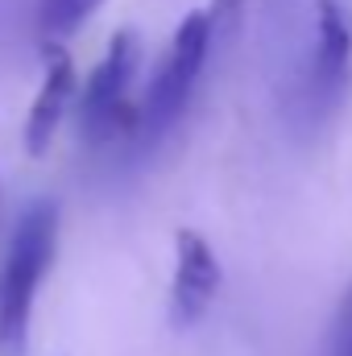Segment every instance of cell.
I'll return each mask as SVG.
<instances>
[{
  "label": "cell",
  "instance_id": "obj_7",
  "mask_svg": "<svg viewBox=\"0 0 352 356\" xmlns=\"http://www.w3.org/2000/svg\"><path fill=\"white\" fill-rule=\"evenodd\" d=\"M99 4H104V0H42V4H38L42 42H46V46H58L63 38H71V33L88 21Z\"/></svg>",
  "mask_w": 352,
  "mask_h": 356
},
{
  "label": "cell",
  "instance_id": "obj_2",
  "mask_svg": "<svg viewBox=\"0 0 352 356\" xmlns=\"http://www.w3.org/2000/svg\"><path fill=\"white\" fill-rule=\"evenodd\" d=\"M58 253V207L38 199L17 216V228L0 257V356H25L29 319L42 277Z\"/></svg>",
  "mask_w": 352,
  "mask_h": 356
},
{
  "label": "cell",
  "instance_id": "obj_6",
  "mask_svg": "<svg viewBox=\"0 0 352 356\" xmlns=\"http://www.w3.org/2000/svg\"><path fill=\"white\" fill-rule=\"evenodd\" d=\"M75 99V67H71V54L63 46H46V75H42V88L33 95V108H29V120H25V145L29 154H46V145L54 141L67 108Z\"/></svg>",
  "mask_w": 352,
  "mask_h": 356
},
{
  "label": "cell",
  "instance_id": "obj_8",
  "mask_svg": "<svg viewBox=\"0 0 352 356\" xmlns=\"http://www.w3.org/2000/svg\"><path fill=\"white\" fill-rule=\"evenodd\" d=\"M332 356H352V286L336 311V323H332Z\"/></svg>",
  "mask_w": 352,
  "mask_h": 356
},
{
  "label": "cell",
  "instance_id": "obj_1",
  "mask_svg": "<svg viewBox=\"0 0 352 356\" xmlns=\"http://www.w3.org/2000/svg\"><path fill=\"white\" fill-rule=\"evenodd\" d=\"M241 4L245 0H211L207 8L182 17V25L175 29L150 88L137 104V145H154L162 141L170 129L178 124V116L186 112L191 95L199 88V75L211 58V46L216 38L224 33V25H232L241 17Z\"/></svg>",
  "mask_w": 352,
  "mask_h": 356
},
{
  "label": "cell",
  "instance_id": "obj_5",
  "mask_svg": "<svg viewBox=\"0 0 352 356\" xmlns=\"http://www.w3.org/2000/svg\"><path fill=\"white\" fill-rule=\"evenodd\" d=\"M220 294V261L211 245L182 228L175 236V277H170V323L195 327Z\"/></svg>",
  "mask_w": 352,
  "mask_h": 356
},
{
  "label": "cell",
  "instance_id": "obj_3",
  "mask_svg": "<svg viewBox=\"0 0 352 356\" xmlns=\"http://www.w3.org/2000/svg\"><path fill=\"white\" fill-rule=\"evenodd\" d=\"M137 63H141V42L133 29H120L108 42L104 58L91 67L79 95V137L95 149L137 137V104H141L133 99Z\"/></svg>",
  "mask_w": 352,
  "mask_h": 356
},
{
  "label": "cell",
  "instance_id": "obj_4",
  "mask_svg": "<svg viewBox=\"0 0 352 356\" xmlns=\"http://www.w3.org/2000/svg\"><path fill=\"white\" fill-rule=\"evenodd\" d=\"M352 83V17L340 0H319L315 4V42L307 54V71H303V112L307 120H328Z\"/></svg>",
  "mask_w": 352,
  "mask_h": 356
}]
</instances>
